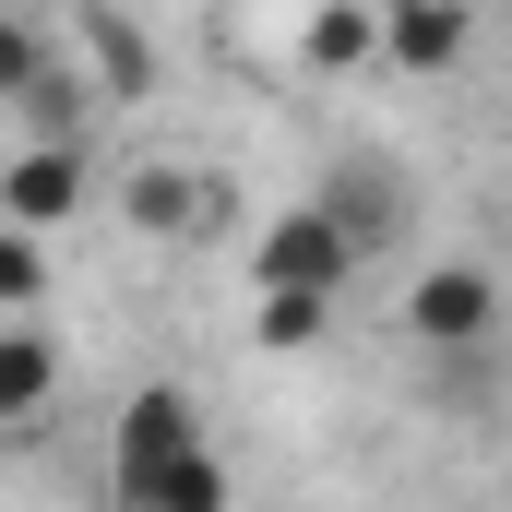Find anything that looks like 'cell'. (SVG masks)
<instances>
[{
    "label": "cell",
    "instance_id": "1",
    "mask_svg": "<svg viewBox=\"0 0 512 512\" xmlns=\"http://www.w3.org/2000/svg\"><path fill=\"white\" fill-rule=\"evenodd\" d=\"M405 334H417L429 358H489V346H501V286H489V262H429V274L405 286Z\"/></svg>",
    "mask_w": 512,
    "mask_h": 512
},
{
    "label": "cell",
    "instance_id": "2",
    "mask_svg": "<svg viewBox=\"0 0 512 512\" xmlns=\"http://www.w3.org/2000/svg\"><path fill=\"white\" fill-rule=\"evenodd\" d=\"M251 286H298V298H346L358 286V239L322 215V203H286L251 239Z\"/></svg>",
    "mask_w": 512,
    "mask_h": 512
},
{
    "label": "cell",
    "instance_id": "3",
    "mask_svg": "<svg viewBox=\"0 0 512 512\" xmlns=\"http://www.w3.org/2000/svg\"><path fill=\"white\" fill-rule=\"evenodd\" d=\"M84 203H96V155H84V143H12V155H0V227L48 239V227H72Z\"/></svg>",
    "mask_w": 512,
    "mask_h": 512
},
{
    "label": "cell",
    "instance_id": "4",
    "mask_svg": "<svg viewBox=\"0 0 512 512\" xmlns=\"http://www.w3.org/2000/svg\"><path fill=\"white\" fill-rule=\"evenodd\" d=\"M465 60H477V0H382V72L441 84Z\"/></svg>",
    "mask_w": 512,
    "mask_h": 512
},
{
    "label": "cell",
    "instance_id": "5",
    "mask_svg": "<svg viewBox=\"0 0 512 512\" xmlns=\"http://www.w3.org/2000/svg\"><path fill=\"white\" fill-rule=\"evenodd\" d=\"M203 441V417H191V382H131V405H120V429H108V477H155L167 453H191Z\"/></svg>",
    "mask_w": 512,
    "mask_h": 512
},
{
    "label": "cell",
    "instance_id": "6",
    "mask_svg": "<svg viewBox=\"0 0 512 512\" xmlns=\"http://www.w3.org/2000/svg\"><path fill=\"white\" fill-rule=\"evenodd\" d=\"M120 215L143 227V239L179 251V239H203V227L227 215V179H215V167H131V179H120Z\"/></svg>",
    "mask_w": 512,
    "mask_h": 512
},
{
    "label": "cell",
    "instance_id": "7",
    "mask_svg": "<svg viewBox=\"0 0 512 512\" xmlns=\"http://www.w3.org/2000/svg\"><path fill=\"white\" fill-rule=\"evenodd\" d=\"M310 203H322V215H334V227L358 239V262L405 239V167H370V155H346V167H334V179H322Z\"/></svg>",
    "mask_w": 512,
    "mask_h": 512
},
{
    "label": "cell",
    "instance_id": "8",
    "mask_svg": "<svg viewBox=\"0 0 512 512\" xmlns=\"http://www.w3.org/2000/svg\"><path fill=\"white\" fill-rule=\"evenodd\" d=\"M48 405H60V346L36 322H0V441H24Z\"/></svg>",
    "mask_w": 512,
    "mask_h": 512
},
{
    "label": "cell",
    "instance_id": "9",
    "mask_svg": "<svg viewBox=\"0 0 512 512\" xmlns=\"http://www.w3.org/2000/svg\"><path fill=\"white\" fill-rule=\"evenodd\" d=\"M120 501H131V512H227L239 489H227V453H215V441H191V453H167L155 477H131Z\"/></svg>",
    "mask_w": 512,
    "mask_h": 512
},
{
    "label": "cell",
    "instance_id": "10",
    "mask_svg": "<svg viewBox=\"0 0 512 512\" xmlns=\"http://www.w3.org/2000/svg\"><path fill=\"white\" fill-rule=\"evenodd\" d=\"M298 60L310 72H382V0H310Z\"/></svg>",
    "mask_w": 512,
    "mask_h": 512
},
{
    "label": "cell",
    "instance_id": "11",
    "mask_svg": "<svg viewBox=\"0 0 512 512\" xmlns=\"http://www.w3.org/2000/svg\"><path fill=\"white\" fill-rule=\"evenodd\" d=\"M322 334H334V298H298V286H262L251 298V346H274V358H298Z\"/></svg>",
    "mask_w": 512,
    "mask_h": 512
},
{
    "label": "cell",
    "instance_id": "12",
    "mask_svg": "<svg viewBox=\"0 0 512 512\" xmlns=\"http://www.w3.org/2000/svg\"><path fill=\"white\" fill-rule=\"evenodd\" d=\"M84 60L108 72V96H143V72H155V60H143V36H131L108 0H84Z\"/></svg>",
    "mask_w": 512,
    "mask_h": 512
},
{
    "label": "cell",
    "instance_id": "13",
    "mask_svg": "<svg viewBox=\"0 0 512 512\" xmlns=\"http://www.w3.org/2000/svg\"><path fill=\"white\" fill-rule=\"evenodd\" d=\"M48 298V239H24V227H0V322H24Z\"/></svg>",
    "mask_w": 512,
    "mask_h": 512
},
{
    "label": "cell",
    "instance_id": "14",
    "mask_svg": "<svg viewBox=\"0 0 512 512\" xmlns=\"http://www.w3.org/2000/svg\"><path fill=\"white\" fill-rule=\"evenodd\" d=\"M36 72H48V48H36V24H24V12L0 0V108H12V96H24Z\"/></svg>",
    "mask_w": 512,
    "mask_h": 512
}]
</instances>
